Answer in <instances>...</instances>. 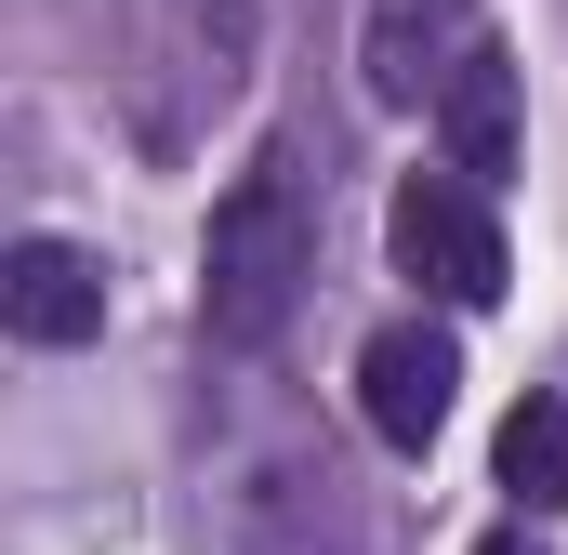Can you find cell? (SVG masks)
<instances>
[{
	"mask_svg": "<svg viewBox=\"0 0 568 555\" xmlns=\"http://www.w3.org/2000/svg\"><path fill=\"white\" fill-rule=\"evenodd\" d=\"M304 278H317V172H304V145H265L212 199V239H199V317H212V344H239V357L278 344Z\"/></svg>",
	"mask_w": 568,
	"mask_h": 555,
	"instance_id": "cell-1",
	"label": "cell"
},
{
	"mask_svg": "<svg viewBox=\"0 0 568 555\" xmlns=\"http://www.w3.org/2000/svg\"><path fill=\"white\" fill-rule=\"evenodd\" d=\"M384 239H397V278H424L436 304H503V225L463 172H410Z\"/></svg>",
	"mask_w": 568,
	"mask_h": 555,
	"instance_id": "cell-2",
	"label": "cell"
},
{
	"mask_svg": "<svg viewBox=\"0 0 568 555\" xmlns=\"http://www.w3.org/2000/svg\"><path fill=\"white\" fill-rule=\"evenodd\" d=\"M489 53V0H371L357 67L384 107H449V80Z\"/></svg>",
	"mask_w": 568,
	"mask_h": 555,
	"instance_id": "cell-3",
	"label": "cell"
},
{
	"mask_svg": "<svg viewBox=\"0 0 568 555\" xmlns=\"http://www.w3.org/2000/svg\"><path fill=\"white\" fill-rule=\"evenodd\" d=\"M449 384H463V344L436 331V317H397V331H371V357H357V411L384 450H436V423H449Z\"/></svg>",
	"mask_w": 568,
	"mask_h": 555,
	"instance_id": "cell-4",
	"label": "cell"
},
{
	"mask_svg": "<svg viewBox=\"0 0 568 555\" xmlns=\"http://www.w3.org/2000/svg\"><path fill=\"white\" fill-rule=\"evenodd\" d=\"M0 331L13 344H93L106 331V265L80 239H13L0 265Z\"/></svg>",
	"mask_w": 568,
	"mask_h": 555,
	"instance_id": "cell-5",
	"label": "cell"
},
{
	"mask_svg": "<svg viewBox=\"0 0 568 555\" xmlns=\"http://www.w3.org/2000/svg\"><path fill=\"white\" fill-rule=\"evenodd\" d=\"M436 120H449V145H463V185H489V172L516 159V67H503V40L449 80V107H436Z\"/></svg>",
	"mask_w": 568,
	"mask_h": 555,
	"instance_id": "cell-6",
	"label": "cell"
},
{
	"mask_svg": "<svg viewBox=\"0 0 568 555\" xmlns=\"http://www.w3.org/2000/svg\"><path fill=\"white\" fill-rule=\"evenodd\" d=\"M503 490L529 516H568V397H516L503 411Z\"/></svg>",
	"mask_w": 568,
	"mask_h": 555,
	"instance_id": "cell-7",
	"label": "cell"
},
{
	"mask_svg": "<svg viewBox=\"0 0 568 555\" xmlns=\"http://www.w3.org/2000/svg\"><path fill=\"white\" fill-rule=\"evenodd\" d=\"M476 555H542V543H529V529H489V543H476Z\"/></svg>",
	"mask_w": 568,
	"mask_h": 555,
	"instance_id": "cell-8",
	"label": "cell"
}]
</instances>
